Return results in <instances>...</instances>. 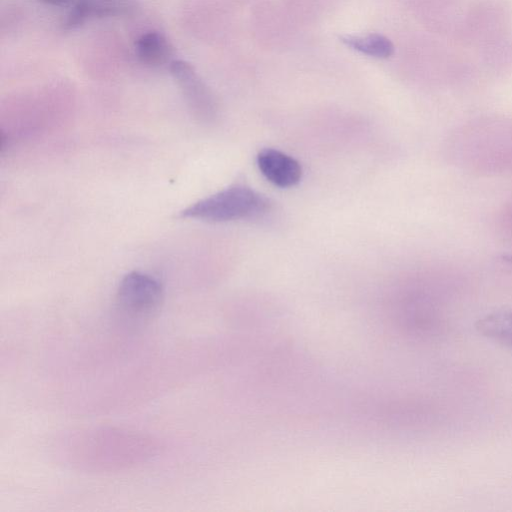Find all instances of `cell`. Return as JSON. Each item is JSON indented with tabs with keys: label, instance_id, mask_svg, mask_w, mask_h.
I'll use <instances>...</instances> for the list:
<instances>
[{
	"label": "cell",
	"instance_id": "1",
	"mask_svg": "<svg viewBox=\"0 0 512 512\" xmlns=\"http://www.w3.org/2000/svg\"><path fill=\"white\" fill-rule=\"evenodd\" d=\"M270 200L244 184H234L201 199L180 212V217L208 222L253 219L266 214Z\"/></svg>",
	"mask_w": 512,
	"mask_h": 512
},
{
	"label": "cell",
	"instance_id": "2",
	"mask_svg": "<svg viewBox=\"0 0 512 512\" xmlns=\"http://www.w3.org/2000/svg\"><path fill=\"white\" fill-rule=\"evenodd\" d=\"M162 300L161 283L151 275L136 271L122 278L116 293L120 316L136 324L150 320L158 312Z\"/></svg>",
	"mask_w": 512,
	"mask_h": 512
},
{
	"label": "cell",
	"instance_id": "3",
	"mask_svg": "<svg viewBox=\"0 0 512 512\" xmlns=\"http://www.w3.org/2000/svg\"><path fill=\"white\" fill-rule=\"evenodd\" d=\"M170 71L191 108L201 117H211L215 111L212 95L193 67L182 60H174Z\"/></svg>",
	"mask_w": 512,
	"mask_h": 512
},
{
	"label": "cell",
	"instance_id": "4",
	"mask_svg": "<svg viewBox=\"0 0 512 512\" xmlns=\"http://www.w3.org/2000/svg\"><path fill=\"white\" fill-rule=\"evenodd\" d=\"M256 162L262 175L275 186L289 188L301 180L300 163L282 151L265 148L258 153Z\"/></svg>",
	"mask_w": 512,
	"mask_h": 512
},
{
	"label": "cell",
	"instance_id": "5",
	"mask_svg": "<svg viewBox=\"0 0 512 512\" xmlns=\"http://www.w3.org/2000/svg\"><path fill=\"white\" fill-rule=\"evenodd\" d=\"M137 2L138 0H76L65 25L74 28L91 18L127 15L136 9Z\"/></svg>",
	"mask_w": 512,
	"mask_h": 512
},
{
	"label": "cell",
	"instance_id": "6",
	"mask_svg": "<svg viewBox=\"0 0 512 512\" xmlns=\"http://www.w3.org/2000/svg\"><path fill=\"white\" fill-rule=\"evenodd\" d=\"M475 328L488 340L512 349V310L486 314L477 320Z\"/></svg>",
	"mask_w": 512,
	"mask_h": 512
},
{
	"label": "cell",
	"instance_id": "7",
	"mask_svg": "<svg viewBox=\"0 0 512 512\" xmlns=\"http://www.w3.org/2000/svg\"><path fill=\"white\" fill-rule=\"evenodd\" d=\"M136 54L142 63L149 66L158 67L172 63V47L158 32L143 34L136 42Z\"/></svg>",
	"mask_w": 512,
	"mask_h": 512
},
{
	"label": "cell",
	"instance_id": "8",
	"mask_svg": "<svg viewBox=\"0 0 512 512\" xmlns=\"http://www.w3.org/2000/svg\"><path fill=\"white\" fill-rule=\"evenodd\" d=\"M341 41L353 50L368 56L385 59L394 52L391 41L379 34L366 36H342Z\"/></svg>",
	"mask_w": 512,
	"mask_h": 512
},
{
	"label": "cell",
	"instance_id": "9",
	"mask_svg": "<svg viewBox=\"0 0 512 512\" xmlns=\"http://www.w3.org/2000/svg\"><path fill=\"white\" fill-rule=\"evenodd\" d=\"M48 4L57 5V6H65L71 4L72 2H76V0H41Z\"/></svg>",
	"mask_w": 512,
	"mask_h": 512
}]
</instances>
